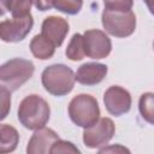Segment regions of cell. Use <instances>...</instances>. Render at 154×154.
<instances>
[{
    "label": "cell",
    "mask_w": 154,
    "mask_h": 154,
    "mask_svg": "<svg viewBox=\"0 0 154 154\" xmlns=\"http://www.w3.org/2000/svg\"><path fill=\"white\" fill-rule=\"evenodd\" d=\"M51 116V107L48 102L40 95L31 94L25 96L18 107V120L29 130H37L43 128Z\"/></svg>",
    "instance_id": "1"
},
{
    "label": "cell",
    "mask_w": 154,
    "mask_h": 154,
    "mask_svg": "<svg viewBox=\"0 0 154 154\" xmlns=\"http://www.w3.org/2000/svg\"><path fill=\"white\" fill-rule=\"evenodd\" d=\"M41 82L45 90L49 94L54 96H64L73 89L76 75L71 67L64 64H54L43 70Z\"/></svg>",
    "instance_id": "2"
},
{
    "label": "cell",
    "mask_w": 154,
    "mask_h": 154,
    "mask_svg": "<svg viewBox=\"0 0 154 154\" xmlns=\"http://www.w3.org/2000/svg\"><path fill=\"white\" fill-rule=\"evenodd\" d=\"M34 71L35 66L30 60L22 58L11 59L0 67L1 87L13 93L32 77Z\"/></svg>",
    "instance_id": "3"
},
{
    "label": "cell",
    "mask_w": 154,
    "mask_h": 154,
    "mask_svg": "<svg viewBox=\"0 0 154 154\" xmlns=\"http://www.w3.org/2000/svg\"><path fill=\"white\" fill-rule=\"evenodd\" d=\"M70 119L81 128H89L100 119L97 100L89 94H79L72 97L69 103Z\"/></svg>",
    "instance_id": "4"
},
{
    "label": "cell",
    "mask_w": 154,
    "mask_h": 154,
    "mask_svg": "<svg viewBox=\"0 0 154 154\" xmlns=\"http://www.w3.org/2000/svg\"><path fill=\"white\" fill-rule=\"evenodd\" d=\"M101 22L106 32L120 38L132 35L136 29V16L132 11L120 12L105 8Z\"/></svg>",
    "instance_id": "5"
},
{
    "label": "cell",
    "mask_w": 154,
    "mask_h": 154,
    "mask_svg": "<svg viewBox=\"0 0 154 154\" xmlns=\"http://www.w3.org/2000/svg\"><path fill=\"white\" fill-rule=\"evenodd\" d=\"M116 131L114 123L111 118H100L95 124L85 128L83 131V142L85 147L96 149L106 146Z\"/></svg>",
    "instance_id": "6"
},
{
    "label": "cell",
    "mask_w": 154,
    "mask_h": 154,
    "mask_svg": "<svg viewBox=\"0 0 154 154\" xmlns=\"http://www.w3.org/2000/svg\"><path fill=\"white\" fill-rule=\"evenodd\" d=\"M34 19L31 14L24 17H12L0 23V37L4 42H19L31 31Z\"/></svg>",
    "instance_id": "7"
},
{
    "label": "cell",
    "mask_w": 154,
    "mask_h": 154,
    "mask_svg": "<svg viewBox=\"0 0 154 154\" xmlns=\"http://www.w3.org/2000/svg\"><path fill=\"white\" fill-rule=\"evenodd\" d=\"M85 55L91 59H103L112 51L109 37L99 29H90L83 32Z\"/></svg>",
    "instance_id": "8"
},
{
    "label": "cell",
    "mask_w": 154,
    "mask_h": 154,
    "mask_svg": "<svg viewBox=\"0 0 154 154\" xmlns=\"http://www.w3.org/2000/svg\"><path fill=\"white\" fill-rule=\"evenodd\" d=\"M103 103L109 114L120 117L130 111L131 95L126 89L119 85H112L103 94Z\"/></svg>",
    "instance_id": "9"
},
{
    "label": "cell",
    "mask_w": 154,
    "mask_h": 154,
    "mask_svg": "<svg viewBox=\"0 0 154 154\" xmlns=\"http://www.w3.org/2000/svg\"><path fill=\"white\" fill-rule=\"evenodd\" d=\"M69 32V23L66 19L57 16L45 18L41 25V35L52 42L55 47H60Z\"/></svg>",
    "instance_id": "10"
},
{
    "label": "cell",
    "mask_w": 154,
    "mask_h": 154,
    "mask_svg": "<svg viewBox=\"0 0 154 154\" xmlns=\"http://www.w3.org/2000/svg\"><path fill=\"white\" fill-rule=\"evenodd\" d=\"M59 140L58 134L49 128H41L35 130L29 140L26 153L28 154H48L52 146Z\"/></svg>",
    "instance_id": "11"
},
{
    "label": "cell",
    "mask_w": 154,
    "mask_h": 154,
    "mask_svg": "<svg viewBox=\"0 0 154 154\" xmlns=\"http://www.w3.org/2000/svg\"><path fill=\"white\" fill-rule=\"evenodd\" d=\"M107 75V66L100 63H85L76 72V81L83 85L99 84Z\"/></svg>",
    "instance_id": "12"
},
{
    "label": "cell",
    "mask_w": 154,
    "mask_h": 154,
    "mask_svg": "<svg viewBox=\"0 0 154 154\" xmlns=\"http://www.w3.org/2000/svg\"><path fill=\"white\" fill-rule=\"evenodd\" d=\"M55 46L49 42L46 37H43L41 34L35 35L30 41V51L32 55L41 60H47L53 57L55 52Z\"/></svg>",
    "instance_id": "13"
},
{
    "label": "cell",
    "mask_w": 154,
    "mask_h": 154,
    "mask_svg": "<svg viewBox=\"0 0 154 154\" xmlns=\"http://www.w3.org/2000/svg\"><path fill=\"white\" fill-rule=\"evenodd\" d=\"M19 141L18 131L10 124H1L0 126V153H11L17 148Z\"/></svg>",
    "instance_id": "14"
},
{
    "label": "cell",
    "mask_w": 154,
    "mask_h": 154,
    "mask_svg": "<svg viewBox=\"0 0 154 154\" xmlns=\"http://www.w3.org/2000/svg\"><path fill=\"white\" fill-rule=\"evenodd\" d=\"M2 13L8 11L12 17H24L30 14L32 0H0Z\"/></svg>",
    "instance_id": "15"
},
{
    "label": "cell",
    "mask_w": 154,
    "mask_h": 154,
    "mask_svg": "<svg viewBox=\"0 0 154 154\" xmlns=\"http://www.w3.org/2000/svg\"><path fill=\"white\" fill-rule=\"evenodd\" d=\"M66 57L72 61L82 60L85 57L84 52V43H83V34H75L65 51Z\"/></svg>",
    "instance_id": "16"
},
{
    "label": "cell",
    "mask_w": 154,
    "mask_h": 154,
    "mask_svg": "<svg viewBox=\"0 0 154 154\" xmlns=\"http://www.w3.org/2000/svg\"><path fill=\"white\" fill-rule=\"evenodd\" d=\"M138 111L147 123L154 125V93H143L140 96Z\"/></svg>",
    "instance_id": "17"
},
{
    "label": "cell",
    "mask_w": 154,
    "mask_h": 154,
    "mask_svg": "<svg viewBox=\"0 0 154 154\" xmlns=\"http://www.w3.org/2000/svg\"><path fill=\"white\" fill-rule=\"evenodd\" d=\"M83 6V0H53V7L65 14H77Z\"/></svg>",
    "instance_id": "18"
},
{
    "label": "cell",
    "mask_w": 154,
    "mask_h": 154,
    "mask_svg": "<svg viewBox=\"0 0 154 154\" xmlns=\"http://www.w3.org/2000/svg\"><path fill=\"white\" fill-rule=\"evenodd\" d=\"M103 5L105 8L107 10L126 12V11H131L134 0H103Z\"/></svg>",
    "instance_id": "19"
},
{
    "label": "cell",
    "mask_w": 154,
    "mask_h": 154,
    "mask_svg": "<svg viewBox=\"0 0 154 154\" xmlns=\"http://www.w3.org/2000/svg\"><path fill=\"white\" fill-rule=\"evenodd\" d=\"M52 154H57V153H79V149L69 141H64V140H58L51 149Z\"/></svg>",
    "instance_id": "20"
},
{
    "label": "cell",
    "mask_w": 154,
    "mask_h": 154,
    "mask_svg": "<svg viewBox=\"0 0 154 154\" xmlns=\"http://www.w3.org/2000/svg\"><path fill=\"white\" fill-rule=\"evenodd\" d=\"M0 95H1V106H2V109H1V119H5L8 111H10V107H11V93L2 88L1 87V90H0Z\"/></svg>",
    "instance_id": "21"
},
{
    "label": "cell",
    "mask_w": 154,
    "mask_h": 154,
    "mask_svg": "<svg viewBox=\"0 0 154 154\" xmlns=\"http://www.w3.org/2000/svg\"><path fill=\"white\" fill-rule=\"evenodd\" d=\"M32 4L40 11H48L53 7V0H32Z\"/></svg>",
    "instance_id": "22"
},
{
    "label": "cell",
    "mask_w": 154,
    "mask_h": 154,
    "mask_svg": "<svg viewBox=\"0 0 154 154\" xmlns=\"http://www.w3.org/2000/svg\"><path fill=\"white\" fill-rule=\"evenodd\" d=\"M109 152H116V153H129L130 150L126 149L125 147H122L120 144H116V146H111V147H105V148H100L99 153H109Z\"/></svg>",
    "instance_id": "23"
},
{
    "label": "cell",
    "mask_w": 154,
    "mask_h": 154,
    "mask_svg": "<svg viewBox=\"0 0 154 154\" xmlns=\"http://www.w3.org/2000/svg\"><path fill=\"white\" fill-rule=\"evenodd\" d=\"M143 1L146 2V5H147L149 12L154 16V0H143Z\"/></svg>",
    "instance_id": "24"
},
{
    "label": "cell",
    "mask_w": 154,
    "mask_h": 154,
    "mask_svg": "<svg viewBox=\"0 0 154 154\" xmlns=\"http://www.w3.org/2000/svg\"><path fill=\"white\" fill-rule=\"evenodd\" d=\"M153 48H154V42H153Z\"/></svg>",
    "instance_id": "25"
}]
</instances>
